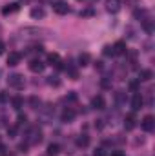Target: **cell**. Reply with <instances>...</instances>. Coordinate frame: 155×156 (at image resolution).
Masks as SVG:
<instances>
[{"mask_svg": "<svg viewBox=\"0 0 155 156\" xmlns=\"http://www.w3.org/2000/svg\"><path fill=\"white\" fill-rule=\"evenodd\" d=\"M20 37L24 40H46V38H53V31L46 29V27H24L20 31Z\"/></svg>", "mask_w": 155, "mask_h": 156, "instance_id": "1", "label": "cell"}, {"mask_svg": "<svg viewBox=\"0 0 155 156\" xmlns=\"http://www.w3.org/2000/svg\"><path fill=\"white\" fill-rule=\"evenodd\" d=\"M42 142V131L39 129V125H33L26 131V144L28 145H39Z\"/></svg>", "mask_w": 155, "mask_h": 156, "instance_id": "2", "label": "cell"}, {"mask_svg": "<svg viewBox=\"0 0 155 156\" xmlns=\"http://www.w3.org/2000/svg\"><path fill=\"white\" fill-rule=\"evenodd\" d=\"M7 85L9 87H13V89H24V85H26V80L22 75H18V73H13V75H9L7 76Z\"/></svg>", "mask_w": 155, "mask_h": 156, "instance_id": "3", "label": "cell"}, {"mask_svg": "<svg viewBox=\"0 0 155 156\" xmlns=\"http://www.w3.org/2000/svg\"><path fill=\"white\" fill-rule=\"evenodd\" d=\"M28 67H29L31 73H42V71L46 69V64H44L40 58H31L29 64H28Z\"/></svg>", "mask_w": 155, "mask_h": 156, "instance_id": "4", "label": "cell"}, {"mask_svg": "<svg viewBox=\"0 0 155 156\" xmlns=\"http://www.w3.org/2000/svg\"><path fill=\"white\" fill-rule=\"evenodd\" d=\"M53 11L57 15H68L70 13V5L64 0H57V2H53Z\"/></svg>", "mask_w": 155, "mask_h": 156, "instance_id": "5", "label": "cell"}, {"mask_svg": "<svg viewBox=\"0 0 155 156\" xmlns=\"http://www.w3.org/2000/svg\"><path fill=\"white\" fill-rule=\"evenodd\" d=\"M141 127L146 131V133H153L155 131V118L152 115H148V116L142 118V122H141Z\"/></svg>", "mask_w": 155, "mask_h": 156, "instance_id": "6", "label": "cell"}, {"mask_svg": "<svg viewBox=\"0 0 155 156\" xmlns=\"http://www.w3.org/2000/svg\"><path fill=\"white\" fill-rule=\"evenodd\" d=\"M77 116V111L73 109V107H66L64 111H62V115H60V120L64 122V123H70V122H73Z\"/></svg>", "mask_w": 155, "mask_h": 156, "instance_id": "7", "label": "cell"}, {"mask_svg": "<svg viewBox=\"0 0 155 156\" xmlns=\"http://www.w3.org/2000/svg\"><path fill=\"white\" fill-rule=\"evenodd\" d=\"M122 7V2L120 0H106V11L112 13V15H117Z\"/></svg>", "mask_w": 155, "mask_h": 156, "instance_id": "8", "label": "cell"}, {"mask_svg": "<svg viewBox=\"0 0 155 156\" xmlns=\"http://www.w3.org/2000/svg\"><path fill=\"white\" fill-rule=\"evenodd\" d=\"M47 64L53 66V67H57V69H62V64H64V62H62V58H60L57 53H49V55H47Z\"/></svg>", "mask_w": 155, "mask_h": 156, "instance_id": "9", "label": "cell"}, {"mask_svg": "<svg viewBox=\"0 0 155 156\" xmlns=\"http://www.w3.org/2000/svg\"><path fill=\"white\" fill-rule=\"evenodd\" d=\"M20 60H22V55H20L18 51H11V53L7 55V66H11V67L18 66V64H20Z\"/></svg>", "mask_w": 155, "mask_h": 156, "instance_id": "10", "label": "cell"}, {"mask_svg": "<svg viewBox=\"0 0 155 156\" xmlns=\"http://www.w3.org/2000/svg\"><path fill=\"white\" fill-rule=\"evenodd\" d=\"M142 104H144L142 94H141V93H135L133 98H131V109H133V111H139V109H142Z\"/></svg>", "mask_w": 155, "mask_h": 156, "instance_id": "11", "label": "cell"}, {"mask_svg": "<svg viewBox=\"0 0 155 156\" xmlns=\"http://www.w3.org/2000/svg\"><path fill=\"white\" fill-rule=\"evenodd\" d=\"M29 15H31V18H35V20H40V18H44V16H46V9H44L42 5H35V7H31Z\"/></svg>", "mask_w": 155, "mask_h": 156, "instance_id": "12", "label": "cell"}, {"mask_svg": "<svg viewBox=\"0 0 155 156\" xmlns=\"http://www.w3.org/2000/svg\"><path fill=\"white\" fill-rule=\"evenodd\" d=\"M91 107L93 109H104L106 107V102H104V96H100V94H97V96H93V100H91Z\"/></svg>", "mask_w": 155, "mask_h": 156, "instance_id": "13", "label": "cell"}, {"mask_svg": "<svg viewBox=\"0 0 155 156\" xmlns=\"http://www.w3.org/2000/svg\"><path fill=\"white\" fill-rule=\"evenodd\" d=\"M112 47H113V53H115V55H126V53H128V49H126V42H122V40L115 42Z\"/></svg>", "mask_w": 155, "mask_h": 156, "instance_id": "14", "label": "cell"}, {"mask_svg": "<svg viewBox=\"0 0 155 156\" xmlns=\"http://www.w3.org/2000/svg\"><path fill=\"white\" fill-rule=\"evenodd\" d=\"M18 9H20V4H18V2H13V4H7V5L2 9V15H4V16H7V15L15 13V11H18Z\"/></svg>", "mask_w": 155, "mask_h": 156, "instance_id": "15", "label": "cell"}, {"mask_svg": "<svg viewBox=\"0 0 155 156\" xmlns=\"http://www.w3.org/2000/svg\"><path fill=\"white\" fill-rule=\"evenodd\" d=\"M135 122H137V120L133 116V113H131V115H126V118H124V129H126V131H131V129L137 125Z\"/></svg>", "mask_w": 155, "mask_h": 156, "instance_id": "16", "label": "cell"}, {"mask_svg": "<svg viewBox=\"0 0 155 156\" xmlns=\"http://www.w3.org/2000/svg\"><path fill=\"white\" fill-rule=\"evenodd\" d=\"M152 78H153V73H152L150 69H142V71L139 73V80H141V82H150Z\"/></svg>", "mask_w": 155, "mask_h": 156, "instance_id": "17", "label": "cell"}, {"mask_svg": "<svg viewBox=\"0 0 155 156\" xmlns=\"http://www.w3.org/2000/svg\"><path fill=\"white\" fill-rule=\"evenodd\" d=\"M77 145L78 147H88L89 145V136L88 134H80L77 138Z\"/></svg>", "mask_w": 155, "mask_h": 156, "instance_id": "18", "label": "cell"}, {"mask_svg": "<svg viewBox=\"0 0 155 156\" xmlns=\"http://www.w3.org/2000/svg\"><path fill=\"white\" fill-rule=\"evenodd\" d=\"M60 153V145L59 144H49L47 145V154L49 156H55V154H59Z\"/></svg>", "mask_w": 155, "mask_h": 156, "instance_id": "19", "label": "cell"}, {"mask_svg": "<svg viewBox=\"0 0 155 156\" xmlns=\"http://www.w3.org/2000/svg\"><path fill=\"white\" fill-rule=\"evenodd\" d=\"M133 15H135V18H137V20H141V22L148 18V13H146L144 9H135V13H133Z\"/></svg>", "mask_w": 155, "mask_h": 156, "instance_id": "20", "label": "cell"}, {"mask_svg": "<svg viewBox=\"0 0 155 156\" xmlns=\"http://www.w3.org/2000/svg\"><path fill=\"white\" fill-rule=\"evenodd\" d=\"M88 64H89V55H88V53H82V55L78 56V66L86 67Z\"/></svg>", "mask_w": 155, "mask_h": 156, "instance_id": "21", "label": "cell"}, {"mask_svg": "<svg viewBox=\"0 0 155 156\" xmlns=\"http://www.w3.org/2000/svg\"><path fill=\"white\" fill-rule=\"evenodd\" d=\"M66 69H68V73H70V76L73 78V80H77V78H78L77 67H75V66H73V64H68V66H66Z\"/></svg>", "mask_w": 155, "mask_h": 156, "instance_id": "22", "label": "cell"}, {"mask_svg": "<svg viewBox=\"0 0 155 156\" xmlns=\"http://www.w3.org/2000/svg\"><path fill=\"white\" fill-rule=\"evenodd\" d=\"M102 55H104V56H115V53H113V47H112V45H104V49H102Z\"/></svg>", "mask_w": 155, "mask_h": 156, "instance_id": "23", "label": "cell"}, {"mask_svg": "<svg viewBox=\"0 0 155 156\" xmlns=\"http://www.w3.org/2000/svg\"><path fill=\"white\" fill-rule=\"evenodd\" d=\"M22 104H24V102H22V98H18V96H17V98H13V107H15L17 111H20V109H22Z\"/></svg>", "mask_w": 155, "mask_h": 156, "instance_id": "24", "label": "cell"}, {"mask_svg": "<svg viewBox=\"0 0 155 156\" xmlns=\"http://www.w3.org/2000/svg\"><path fill=\"white\" fill-rule=\"evenodd\" d=\"M29 104H31V107H33V109H39L40 100L37 98V96H31V98H29Z\"/></svg>", "mask_w": 155, "mask_h": 156, "instance_id": "25", "label": "cell"}, {"mask_svg": "<svg viewBox=\"0 0 155 156\" xmlns=\"http://www.w3.org/2000/svg\"><path fill=\"white\" fill-rule=\"evenodd\" d=\"M51 85H55V87H59L60 85V80H57V76H49V80H47Z\"/></svg>", "mask_w": 155, "mask_h": 156, "instance_id": "26", "label": "cell"}, {"mask_svg": "<svg viewBox=\"0 0 155 156\" xmlns=\"http://www.w3.org/2000/svg\"><path fill=\"white\" fill-rule=\"evenodd\" d=\"M93 156H106V151H104L102 147H99V149H95V153H93Z\"/></svg>", "mask_w": 155, "mask_h": 156, "instance_id": "27", "label": "cell"}, {"mask_svg": "<svg viewBox=\"0 0 155 156\" xmlns=\"http://www.w3.org/2000/svg\"><path fill=\"white\" fill-rule=\"evenodd\" d=\"M122 100H124V91H119L117 93V104H122Z\"/></svg>", "mask_w": 155, "mask_h": 156, "instance_id": "28", "label": "cell"}, {"mask_svg": "<svg viewBox=\"0 0 155 156\" xmlns=\"http://www.w3.org/2000/svg\"><path fill=\"white\" fill-rule=\"evenodd\" d=\"M26 115H18V125H22V123H26Z\"/></svg>", "mask_w": 155, "mask_h": 156, "instance_id": "29", "label": "cell"}, {"mask_svg": "<svg viewBox=\"0 0 155 156\" xmlns=\"http://www.w3.org/2000/svg\"><path fill=\"white\" fill-rule=\"evenodd\" d=\"M80 15H82V16H91V15H93V11H91V9H86V11H82Z\"/></svg>", "mask_w": 155, "mask_h": 156, "instance_id": "30", "label": "cell"}, {"mask_svg": "<svg viewBox=\"0 0 155 156\" xmlns=\"http://www.w3.org/2000/svg\"><path fill=\"white\" fill-rule=\"evenodd\" d=\"M77 2H80V4H95L97 0H77Z\"/></svg>", "mask_w": 155, "mask_h": 156, "instance_id": "31", "label": "cell"}, {"mask_svg": "<svg viewBox=\"0 0 155 156\" xmlns=\"http://www.w3.org/2000/svg\"><path fill=\"white\" fill-rule=\"evenodd\" d=\"M2 53H4V44L0 42V55H2Z\"/></svg>", "mask_w": 155, "mask_h": 156, "instance_id": "32", "label": "cell"}, {"mask_svg": "<svg viewBox=\"0 0 155 156\" xmlns=\"http://www.w3.org/2000/svg\"><path fill=\"white\" fill-rule=\"evenodd\" d=\"M112 156H122V153H113Z\"/></svg>", "mask_w": 155, "mask_h": 156, "instance_id": "33", "label": "cell"}]
</instances>
